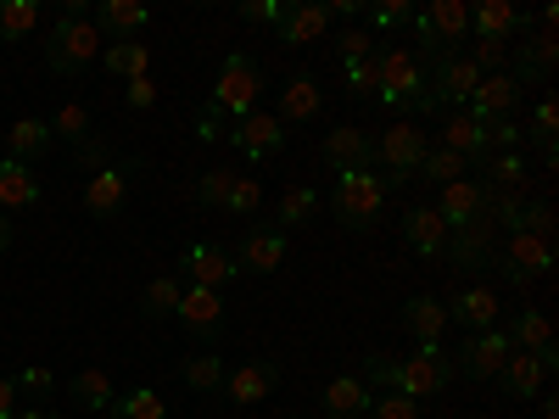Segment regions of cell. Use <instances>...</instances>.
Here are the masks:
<instances>
[{
    "label": "cell",
    "mask_w": 559,
    "mask_h": 419,
    "mask_svg": "<svg viewBox=\"0 0 559 419\" xmlns=\"http://www.w3.org/2000/svg\"><path fill=\"white\" fill-rule=\"evenodd\" d=\"M224 375H229V363H224L213 347H202V352L185 358V386H191V392H218Z\"/></svg>",
    "instance_id": "f35d334b"
},
{
    "label": "cell",
    "mask_w": 559,
    "mask_h": 419,
    "mask_svg": "<svg viewBox=\"0 0 559 419\" xmlns=\"http://www.w3.org/2000/svg\"><path fill=\"white\" fill-rule=\"evenodd\" d=\"M12 381H17V392H23V397H45V392L57 386V375H51L45 363H28L23 375H12Z\"/></svg>",
    "instance_id": "db71d44e"
},
{
    "label": "cell",
    "mask_w": 559,
    "mask_h": 419,
    "mask_svg": "<svg viewBox=\"0 0 559 419\" xmlns=\"http://www.w3.org/2000/svg\"><path fill=\"white\" fill-rule=\"evenodd\" d=\"M464 57L476 62V73H503L509 45H498V39H471V45H464Z\"/></svg>",
    "instance_id": "f5cc1de1"
},
{
    "label": "cell",
    "mask_w": 559,
    "mask_h": 419,
    "mask_svg": "<svg viewBox=\"0 0 559 419\" xmlns=\"http://www.w3.org/2000/svg\"><path fill=\"white\" fill-rule=\"evenodd\" d=\"M45 23L39 0H0V39H28Z\"/></svg>",
    "instance_id": "74e56055"
},
{
    "label": "cell",
    "mask_w": 559,
    "mask_h": 419,
    "mask_svg": "<svg viewBox=\"0 0 559 419\" xmlns=\"http://www.w3.org/2000/svg\"><path fill=\"white\" fill-rule=\"evenodd\" d=\"M174 319H179L197 342H207V347H213V342L224 336V297H218V291H197V286H185V297H179Z\"/></svg>",
    "instance_id": "9a60e30c"
},
{
    "label": "cell",
    "mask_w": 559,
    "mask_h": 419,
    "mask_svg": "<svg viewBox=\"0 0 559 419\" xmlns=\"http://www.w3.org/2000/svg\"><path fill=\"white\" fill-rule=\"evenodd\" d=\"M107 152H112L107 140H96V134L84 140V146H79V168H84V179H90V173H102V168H112V163H107Z\"/></svg>",
    "instance_id": "6f0895ef"
},
{
    "label": "cell",
    "mask_w": 559,
    "mask_h": 419,
    "mask_svg": "<svg viewBox=\"0 0 559 419\" xmlns=\"http://www.w3.org/2000/svg\"><path fill=\"white\" fill-rule=\"evenodd\" d=\"M509 336H503V324H492V331H476V336H464V347L453 352V375H471V381H498L503 375V363H509Z\"/></svg>",
    "instance_id": "30bf717a"
},
{
    "label": "cell",
    "mask_w": 559,
    "mask_h": 419,
    "mask_svg": "<svg viewBox=\"0 0 559 419\" xmlns=\"http://www.w3.org/2000/svg\"><path fill=\"white\" fill-rule=\"evenodd\" d=\"M403 236H408V247H414L419 258H442V252H448V224H442L437 207L403 213Z\"/></svg>",
    "instance_id": "83f0119b"
},
{
    "label": "cell",
    "mask_w": 559,
    "mask_h": 419,
    "mask_svg": "<svg viewBox=\"0 0 559 419\" xmlns=\"http://www.w3.org/2000/svg\"><path fill=\"white\" fill-rule=\"evenodd\" d=\"M179 297H185V279L179 274H157L152 286L140 291V313H146V319H168L179 308Z\"/></svg>",
    "instance_id": "ab89813d"
},
{
    "label": "cell",
    "mask_w": 559,
    "mask_h": 419,
    "mask_svg": "<svg viewBox=\"0 0 559 419\" xmlns=\"http://www.w3.org/2000/svg\"><path fill=\"white\" fill-rule=\"evenodd\" d=\"M386 202H392V191H386V179L376 168L336 173V184H331V213H336L342 229H376Z\"/></svg>",
    "instance_id": "3957f363"
},
{
    "label": "cell",
    "mask_w": 559,
    "mask_h": 419,
    "mask_svg": "<svg viewBox=\"0 0 559 419\" xmlns=\"http://www.w3.org/2000/svg\"><path fill=\"white\" fill-rule=\"evenodd\" d=\"M236 218H252L263 207V179L258 173H236V184H229V202H224Z\"/></svg>",
    "instance_id": "c3c4849f"
},
{
    "label": "cell",
    "mask_w": 559,
    "mask_h": 419,
    "mask_svg": "<svg viewBox=\"0 0 559 419\" xmlns=\"http://www.w3.org/2000/svg\"><path fill=\"white\" fill-rule=\"evenodd\" d=\"M319 107H324V89H319L313 73H297L286 89H280V123H308Z\"/></svg>",
    "instance_id": "836d02e7"
},
{
    "label": "cell",
    "mask_w": 559,
    "mask_h": 419,
    "mask_svg": "<svg viewBox=\"0 0 559 419\" xmlns=\"http://www.w3.org/2000/svg\"><path fill=\"white\" fill-rule=\"evenodd\" d=\"M313 213H319V191H308V184H292V191L280 196V207H274L280 236H286V229H297V224H308Z\"/></svg>",
    "instance_id": "b9f144b4"
},
{
    "label": "cell",
    "mask_w": 559,
    "mask_h": 419,
    "mask_svg": "<svg viewBox=\"0 0 559 419\" xmlns=\"http://www.w3.org/2000/svg\"><path fill=\"white\" fill-rule=\"evenodd\" d=\"M45 123H51V140H73V152L90 140V112H84L79 101H62L57 118H45Z\"/></svg>",
    "instance_id": "f6af8a7d"
},
{
    "label": "cell",
    "mask_w": 559,
    "mask_h": 419,
    "mask_svg": "<svg viewBox=\"0 0 559 419\" xmlns=\"http://www.w3.org/2000/svg\"><path fill=\"white\" fill-rule=\"evenodd\" d=\"M448 381H453V352L442 342H419L408 358H397V352H369L364 358V386L369 392H403L414 403H426Z\"/></svg>",
    "instance_id": "6da1fadb"
},
{
    "label": "cell",
    "mask_w": 559,
    "mask_h": 419,
    "mask_svg": "<svg viewBox=\"0 0 559 419\" xmlns=\"http://www.w3.org/2000/svg\"><path fill=\"white\" fill-rule=\"evenodd\" d=\"M90 17H96V28L107 39H140V34H146V23H152V12L140 7V0H102Z\"/></svg>",
    "instance_id": "4316f807"
},
{
    "label": "cell",
    "mask_w": 559,
    "mask_h": 419,
    "mask_svg": "<svg viewBox=\"0 0 559 419\" xmlns=\"http://www.w3.org/2000/svg\"><path fill=\"white\" fill-rule=\"evenodd\" d=\"M554 363H559V352H509L498 386L515 397V403H532V397H543V386H548V375H554Z\"/></svg>",
    "instance_id": "8fae6325"
},
{
    "label": "cell",
    "mask_w": 559,
    "mask_h": 419,
    "mask_svg": "<svg viewBox=\"0 0 559 419\" xmlns=\"http://www.w3.org/2000/svg\"><path fill=\"white\" fill-rule=\"evenodd\" d=\"M459 268H481V263H498V224L492 218H476L464 229H448V252Z\"/></svg>",
    "instance_id": "e0dca14e"
},
{
    "label": "cell",
    "mask_w": 559,
    "mask_h": 419,
    "mask_svg": "<svg viewBox=\"0 0 559 419\" xmlns=\"http://www.w3.org/2000/svg\"><path fill=\"white\" fill-rule=\"evenodd\" d=\"M426 152H431L426 129H419L414 118H392V129L376 134V173L386 179V191H403V184H414Z\"/></svg>",
    "instance_id": "277c9868"
},
{
    "label": "cell",
    "mask_w": 559,
    "mask_h": 419,
    "mask_svg": "<svg viewBox=\"0 0 559 419\" xmlns=\"http://www.w3.org/2000/svg\"><path fill=\"white\" fill-rule=\"evenodd\" d=\"M197 140H207V146H213V140H224V118H213L207 107L197 112Z\"/></svg>",
    "instance_id": "94428289"
},
{
    "label": "cell",
    "mask_w": 559,
    "mask_h": 419,
    "mask_svg": "<svg viewBox=\"0 0 559 419\" xmlns=\"http://www.w3.org/2000/svg\"><path fill=\"white\" fill-rule=\"evenodd\" d=\"M448 319H459L464 331H492V324L503 319V308H498V291L492 286H464L453 302H448Z\"/></svg>",
    "instance_id": "cb8c5ba5"
},
{
    "label": "cell",
    "mask_w": 559,
    "mask_h": 419,
    "mask_svg": "<svg viewBox=\"0 0 559 419\" xmlns=\"http://www.w3.org/2000/svg\"><path fill=\"white\" fill-rule=\"evenodd\" d=\"M68 397H73L79 408H90V414H107V408L118 403V386H112L107 369H79V375L68 381Z\"/></svg>",
    "instance_id": "d590c367"
},
{
    "label": "cell",
    "mask_w": 559,
    "mask_h": 419,
    "mask_svg": "<svg viewBox=\"0 0 559 419\" xmlns=\"http://www.w3.org/2000/svg\"><path fill=\"white\" fill-rule=\"evenodd\" d=\"M123 202H129V168L112 163V168L84 179V213L90 218H112V213H123Z\"/></svg>",
    "instance_id": "603a6c76"
},
{
    "label": "cell",
    "mask_w": 559,
    "mask_h": 419,
    "mask_svg": "<svg viewBox=\"0 0 559 419\" xmlns=\"http://www.w3.org/2000/svg\"><path fill=\"white\" fill-rule=\"evenodd\" d=\"M342 89L353 101H376V89H381V51L364 57V62H342Z\"/></svg>",
    "instance_id": "60d3db41"
},
{
    "label": "cell",
    "mask_w": 559,
    "mask_h": 419,
    "mask_svg": "<svg viewBox=\"0 0 559 419\" xmlns=\"http://www.w3.org/2000/svg\"><path fill=\"white\" fill-rule=\"evenodd\" d=\"M102 68L112 79H146L152 73V45H140V39H107V51H102Z\"/></svg>",
    "instance_id": "d6a6232c"
},
{
    "label": "cell",
    "mask_w": 559,
    "mask_h": 419,
    "mask_svg": "<svg viewBox=\"0 0 559 419\" xmlns=\"http://www.w3.org/2000/svg\"><path fill=\"white\" fill-rule=\"evenodd\" d=\"M554 134H559V101L543 96L537 112H532V129H526V140H537V146H543V163H554Z\"/></svg>",
    "instance_id": "bcb514c9"
},
{
    "label": "cell",
    "mask_w": 559,
    "mask_h": 419,
    "mask_svg": "<svg viewBox=\"0 0 559 419\" xmlns=\"http://www.w3.org/2000/svg\"><path fill=\"white\" fill-rule=\"evenodd\" d=\"M107 51V34L96 28V17L84 12V0H68L57 28H51V45H45V62H51V73L62 79H79L84 68H96Z\"/></svg>",
    "instance_id": "7a4b0ae2"
},
{
    "label": "cell",
    "mask_w": 559,
    "mask_h": 419,
    "mask_svg": "<svg viewBox=\"0 0 559 419\" xmlns=\"http://www.w3.org/2000/svg\"><path fill=\"white\" fill-rule=\"evenodd\" d=\"M258 89H263V68L247 57V51H229L224 62H218V79H213V96H207V112L213 118H247V112H258Z\"/></svg>",
    "instance_id": "8992f818"
},
{
    "label": "cell",
    "mask_w": 559,
    "mask_h": 419,
    "mask_svg": "<svg viewBox=\"0 0 559 419\" xmlns=\"http://www.w3.org/2000/svg\"><path fill=\"white\" fill-rule=\"evenodd\" d=\"M526 12L509 7V0H481V7H471V39H498V45H515L526 34Z\"/></svg>",
    "instance_id": "d6986e66"
},
{
    "label": "cell",
    "mask_w": 559,
    "mask_h": 419,
    "mask_svg": "<svg viewBox=\"0 0 559 419\" xmlns=\"http://www.w3.org/2000/svg\"><path fill=\"white\" fill-rule=\"evenodd\" d=\"M236 274H241L236 258H229L224 247H213V241L191 247V252H185V263H179V279H185V286H197V291H224Z\"/></svg>",
    "instance_id": "4fadbf2b"
},
{
    "label": "cell",
    "mask_w": 559,
    "mask_h": 419,
    "mask_svg": "<svg viewBox=\"0 0 559 419\" xmlns=\"http://www.w3.org/2000/svg\"><path fill=\"white\" fill-rule=\"evenodd\" d=\"M229 140H236V146H241L252 163H269L280 146H286V123H280L274 112H247V118L236 123V134H229Z\"/></svg>",
    "instance_id": "7402d4cb"
},
{
    "label": "cell",
    "mask_w": 559,
    "mask_h": 419,
    "mask_svg": "<svg viewBox=\"0 0 559 419\" xmlns=\"http://www.w3.org/2000/svg\"><path fill=\"white\" fill-rule=\"evenodd\" d=\"M364 419H419V403L403 397V392H376V403H369Z\"/></svg>",
    "instance_id": "816d5d0a"
},
{
    "label": "cell",
    "mask_w": 559,
    "mask_h": 419,
    "mask_svg": "<svg viewBox=\"0 0 559 419\" xmlns=\"http://www.w3.org/2000/svg\"><path fill=\"white\" fill-rule=\"evenodd\" d=\"M274 28H280V45H313V39L331 34V12L324 7H286Z\"/></svg>",
    "instance_id": "1f68e13d"
},
{
    "label": "cell",
    "mask_w": 559,
    "mask_h": 419,
    "mask_svg": "<svg viewBox=\"0 0 559 419\" xmlns=\"http://www.w3.org/2000/svg\"><path fill=\"white\" fill-rule=\"evenodd\" d=\"M414 57L431 62V57H448V51H464L471 45V7L464 0H431L426 12H414Z\"/></svg>",
    "instance_id": "5b68a950"
},
{
    "label": "cell",
    "mask_w": 559,
    "mask_h": 419,
    "mask_svg": "<svg viewBox=\"0 0 559 419\" xmlns=\"http://www.w3.org/2000/svg\"><path fill=\"white\" fill-rule=\"evenodd\" d=\"M274 386H280V363L274 358H252V363H241V369H229V375H224V397L236 408L263 403Z\"/></svg>",
    "instance_id": "ffe728a7"
},
{
    "label": "cell",
    "mask_w": 559,
    "mask_h": 419,
    "mask_svg": "<svg viewBox=\"0 0 559 419\" xmlns=\"http://www.w3.org/2000/svg\"><path fill=\"white\" fill-rule=\"evenodd\" d=\"M376 51H381V39L369 34V28H342L336 34V57L342 62H364V57H376Z\"/></svg>",
    "instance_id": "f907efd6"
},
{
    "label": "cell",
    "mask_w": 559,
    "mask_h": 419,
    "mask_svg": "<svg viewBox=\"0 0 559 419\" xmlns=\"http://www.w3.org/2000/svg\"><path fill=\"white\" fill-rule=\"evenodd\" d=\"M403 324H408L414 342H442V331H448V302H442V297H414V302L403 308Z\"/></svg>",
    "instance_id": "8d00e7d4"
},
{
    "label": "cell",
    "mask_w": 559,
    "mask_h": 419,
    "mask_svg": "<svg viewBox=\"0 0 559 419\" xmlns=\"http://www.w3.org/2000/svg\"><path fill=\"white\" fill-rule=\"evenodd\" d=\"M107 414H112V419H168V403H163V392L140 386V392H123Z\"/></svg>",
    "instance_id": "7bdbcfd3"
},
{
    "label": "cell",
    "mask_w": 559,
    "mask_h": 419,
    "mask_svg": "<svg viewBox=\"0 0 559 419\" xmlns=\"http://www.w3.org/2000/svg\"><path fill=\"white\" fill-rule=\"evenodd\" d=\"M521 96L526 89L509 79V73H481L476 79V96H471V118H481V123H498V118H515V107H521Z\"/></svg>",
    "instance_id": "2e32d148"
},
{
    "label": "cell",
    "mask_w": 559,
    "mask_h": 419,
    "mask_svg": "<svg viewBox=\"0 0 559 419\" xmlns=\"http://www.w3.org/2000/svg\"><path fill=\"white\" fill-rule=\"evenodd\" d=\"M369 403H376V392L364 386V375H336L331 386H324V397H319L324 419H364Z\"/></svg>",
    "instance_id": "484cf974"
},
{
    "label": "cell",
    "mask_w": 559,
    "mask_h": 419,
    "mask_svg": "<svg viewBox=\"0 0 559 419\" xmlns=\"http://www.w3.org/2000/svg\"><path fill=\"white\" fill-rule=\"evenodd\" d=\"M498 263H503V274L515 279V286H526V279H537V274H548V268H554V241L515 229V236H509V241L498 247Z\"/></svg>",
    "instance_id": "7c38bea8"
},
{
    "label": "cell",
    "mask_w": 559,
    "mask_h": 419,
    "mask_svg": "<svg viewBox=\"0 0 559 419\" xmlns=\"http://www.w3.org/2000/svg\"><path fill=\"white\" fill-rule=\"evenodd\" d=\"M23 408V392H17V381L12 375H0V419H12Z\"/></svg>",
    "instance_id": "91938a15"
},
{
    "label": "cell",
    "mask_w": 559,
    "mask_h": 419,
    "mask_svg": "<svg viewBox=\"0 0 559 419\" xmlns=\"http://www.w3.org/2000/svg\"><path fill=\"white\" fill-rule=\"evenodd\" d=\"M481 184L492 196H521L526 191V157L521 152H492L481 157Z\"/></svg>",
    "instance_id": "f546056e"
},
{
    "label": "cell",
    "mask_w": 559,
    "mask_h": 419,
    "mask_svg": "<svg viewBox=\"0 0 559 419\" xmlns=\"http://www.w3.org/2000/svg\"><path fill=\"white\" fill-rule=\"evenodd\" d=\"M12 419H51V414H45V408H17Z\"/></svg>",
    "instance_id": "be15d7a7"
},
{
    "label": "cell",
    "mask_w": 559,
    "mask_h": 419,
    "mask_svg": "<svg viewBox=\"0 0 559 419\" xmlns=\"http://www.w3.org/2000/svg\"><path fill=\"white\" fill-rule=\"evenodd\" d=\"M324 163L336 173H353V168H376V134L358 129V123H342L324 134Z\"/></svg>",
    "instance_id": "ac0fdd59"
},
{
    "label": "cell",
    "mask_w": 559,
    "mask_h": 419,
    "mask_svg": "<svg viewBox=\"0 0 559 419\" xmlns=\"http://www.w3.org/2000/svg\"><path fill=\"white\" fill-rule=\"evenodd\" d=\"M280 12H286L280 0H247V7H241V23H280Z\"/></svg>",
    "instance_id": "680465c9"
},
{
    "label": "cell",
    "mask_w": 559,
    "mask_h": 419,
    "mask_svg": "<svg viewBox=\"0 0 559 419\" xmlns=\"http://www.w3.org/2000/svg\"><path fill=\"white\" fill-rule=\"evenodd\" d=\"M376 101L386 112H426V62H419L408 45H392V51H381V89Z\"/></svg>",
    "instance_id": "52a82bcc"
},
{
    "label": "cell",
    "mask_w": 559,
    "mask_h": 419,
    "mask_svg": "<svg viewBox=\"0 0 559 419\" xmlns=\"http://www.w3.org/2000/svg\"><path fill=\"white\" fill-rule=\"evenodd\" d=\"M12 236H17V224H12V213H0V252L12 247Z\"/></svg>",
    "instance_id": "6125c7cd"
},
{
    "label": "cell",
    "mask_w": 559,
    "mask_h": 419,
    "mask_svg": "<svg viewBox=\"0 0 559 419\" xmlns=\"http://www.w3.org/2000/svg\"><path fill=\"white\" fill-rule=\"evenodd\" d=\"M442 140L437 146H448V152H459L464 163H481L487 157V134H481V118H471V112H442V129H437Z\"/></svg>",
    "instance_id": "d4e9b609"
},
{
    "label": "cell",
    "mask_w": 559,
    "mask_h": 419,
    "mask_svg": "<svg viewBox=\"0 0 559 419\" xmlns=\"http://www.w3.org/2000/svg\"><path fill=\"white\" fill-rule=\"evenodd\" d=\"M476 62L464 51H448V57H431L426 62V112H459L471 107L476 96Z\"/></svg>",
    "instance_id": "9c48e42d"
},
{
    "label": "cell",
    "mask_w": 559,
    "mask_h": 419,
    "mask_svg": "<svg viewBox=\"0 0 559 419\" xmlns=\"http://www.w3.org/2000/svg\"><path fill=\"white\" fill-rule=\"evenodd\" d=\"M229 184H236V168H207L197 179V202L202 207H224L229 202Z\"/></svg>",
    "instance_id": "681fc988"
},
{
    "label": "cell",
    "mask_w": 559,
    "mask_h": 419,
    "mask_svg": "<svg viewBox=\"0 0 559 419\" xmlns=\"http://www.w3.org/2000/svg\"><path fill=\"white\" fill-rule=\"evenodd\" d=\"M39 202V179L28 163H12V157H0V213H23Z\"/></svg>",
    "instance_id": "f1b7e54d"
},
{
    "label": "cell",
    "mask_w": 559,
    "mask_h": 419,
    "mask_svg": "<svg viewBox=\"0 0 559 419\" xmlns=\"http://www.w3.org/2000/svg\"><path fill=\"white\" fill-rule=\"evenodd\" d=\"M45 152H51V123H45V118H17L7 129V157L12 163L34 168V157H45Z\"/></svg>",
    "instance_id": "e575fe53"
},
{
    "label": "cell",
    "mask_w": 559,
    "mask_h": 419,
    "mask_svg": "<svg viewBox=\"0 0 559 419\" xmlns=\"http://www.w3.org/2000/svg\"><path fill=\"white\" fill-rule=\"evenodd\" d=\"M123 101H129L134 112L157 107V79H152V73H146V79H129V84H123Z\"/></svg>",
    "instance_id": "9f6ffc18"
},
{
    "label": "cell",
    "mask_w": 559,
    "mask_h": 419,
    "mask_svg": "<svg viewBox=\"0 0 559 419\" xmlns=\"http://www.w3.org/2000/svg\"><path fill=\"white\" fill-rule=\"evenodd\" d=\"M419 179H437V184H453V179H471V163L448 146H431L426 163H419Z\"/></svg>",
    "instance_id": "ee69618b"
},
{
    "label": "cell",
    "mask_w": 559,
    "mask_h": 419,
    "mask_svg": "<svg viewBox=\"0 0 559 419\" xmlns=\"http://www.w3.org/2000/svg\"><path fill=\"white\" fill-rule=\"evenodd\" d=\"M369 17H376V28H408L414 23V7H408V0H381Z\"/></svg>",
    "instance_id": "11a10c76"
},
{
    "label": "cell",
    "mask_w": 559,
    "mask_h": 419,
    "mask_svg": "<svg viewBox=\"0 0 559 419\" xmlns=\"http://www.w3.org/2000/svg\"><path fill=\"white\" fill-rule=\"evenodd\" d=\"M286 252H292V241L280 236V229H247L241 247L229 252V258H236L241 274H274L280 263H286Z\"/></svg>",
    "instance_id": "44dd1931"
},
{
    "label": "cell",
    "mask_w": 559,
    "mask_h": 419,
    "mask_svg": "<svg viewBox=\"0 0 559 419\" xmlns=\"http://www.w3.org/2000/svg\"><path fill=\"white\" fill-rule=\"evenodd\" d=\"M515 229H526V236H543V241H554V207L548 202H526L521 196V207H515V224H509V236Z\"/></svg>",
    "instance_id": "7dc6e473"
},
{
    "label": "cell",
    "mask_w": 559,
    "mask_h": 419,
    "mask_svg": "<svg viewBox=\"0 0 559 419\" xmlns=\"http://www.w3.org/2000/svg\"><path fill=\"white\" fill-rule=\"evenodd\" d=\"M487 202H492V191L481 179H453V184H442L437 191V213H442V224L448 229H464V224H476V218H487Z\"/></svg>",
    "instance_id": "5bb4252c"
},
{
    "label": "cell",
    "mask_w": 559,
    "mask_h": 419,
    "mask_svg": "<svg viewBox=\"0 0 559 419\" xmlns=\"http://www.w3.org/2000/svg\"><path fill=\"white\" fill-rule=\"evenodd\" d=\"M503 336H509V347H515V352H554V324H548V313H537V308L509 313Z\"/></svg>",
    "instance_id": "4dcf8cb0"
},
{
    "label": "cell",
    "mask_w": 559,
    "mask_h": 419,
    "mask_svg": "<svg viewBox=\"0 0 559 419\" xmlns=\"http://www.w3.org/2000/svg\"><path fill=\"white\" fill-rule=\"evenodd\" d=\"M554 23H559V12L554 7H543L532 23H526V34H521V45H509V79H515L521 89L526 84H543L548 79V68L559 62V39H554Z\"/></svg>",
    "instance_id": "ba28073f"
}]
</instances>
